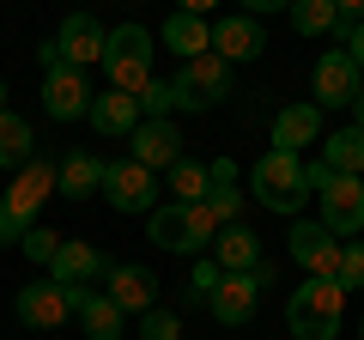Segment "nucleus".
I'll use <instances>...</instances> for the list:
<instances>
[{
    "label": "nucleus",
    "instance_id": "nucleus-1",
    "mask_svg": "<svg viewBox=\"0 0 364 340\" xmlns=\"http://www.w3.org/2000/svg\"><path fill=\"white\" fill-rule=\"evenodd\" d=\"M249 195H255L267 213H286V219H298V213H304V201L316 195V188H310V176H304V152L267 146V152L255 158V170H249Z\"/></svg>",
    "mask_w": 364,
    "mask_h": 340
},
{
    "label": "nucleus",
    "instance_id": "nucleus-2",
    "mask_svg": "<svg viewBox=\"0 0 364 340\" xmlns=\"http://www.w3.org/2000/svg\"><path fill=\"white\" fill-rule=\"evenodd\" d=\"M340 322H346V286H340V280L310 274V280L286 298V328H291V340H340Z\"/></svg>",
    "mask_w": 364,
    "mask_h": 340
},
{
    "label": "nucleus",
    "instance_id": "nucleus-3",
    "mask_svg": "<svg viewBox=\"0 0 364 340\" xmlns=\"http://www.w3.org/2000/svg\"><path fill=\"white\" fill-rule=\"evenodd\" d=\"M37 67H43V110H49L55 122H79V116H91V79H85V67H73L61 55V43H37Z\"/></svg>",
    "mask_w": 364,
    "mask_h": 340
},
{
    "label": "nucleus",
    "instance_id": "nucleus-4",
    "mask_svg": "<svg viewBox=\"0 0 364 340\" xmlns=\"http://www.w3.org/2000/svg\"><path fill=\"white\" fill-rule=\"evenodd\" d=\"M43 201H55V164L31 158L25 170H13V188L0 195V243H18L31 225H43Z\"/></svg>",
    "mask_w": 364,
    "mask_h": 340
},
{
    "label": "nucleus",
    "instance_id": "nucleus-5",
    "mask_svg": "<svg viewBox=\"0 0 364 340\" xmlns=\"http://www.w3.org/2000/svg\"><path fill=\"white\" fill-rule=\"evenodd\" d=\"M152 55H158V37H152L146 25H134V18H128V25L109 31L104 61H97V67L109 73V85H116V92H134V97H140V85L152 79Z\"/></svg>",
    "mask_w": 364,
    "mask_h": 340
},
{
    "label": "nucleus",
    "instance_id": "nucleus-6",
    "mask_svg": "<svg viewBox=\"0 0 364 340\" xmlns=\"http://www.w3.org/2000/svg\"><path fill=\"white\" fill-rule=\"evenodd\" d=\"M176 110H188V116H200V110H219L225 97H231V61L225 55H195V61H176Z\"/></svg>",
    "mask_w": 364,
    "mask_h": 340
},
{
    "label": "nucleus",
    "instance_id": "nucleus-7",
    "mask_svg": "<svg viewBox=\"0 0 364 340\" xmlns=\"http://www.w3.org/2000/svg\"><path fill=\"white\" fill-rule=\"evenodd\" d=\"M91 286H61V280H31V286L13 292V316L25 328H61L67 316H79Z\"/></svg>",
    "mask_w": 364,
    "mask_h": 340
},
{
    "label": "nucleus",
    "instance_id": "nucleus-8",
    "mask_svg": "<svg viewBox=\"0 0 364 340\" xmlns=\"http://www.w3.org/2000/svg\"><path fill=\"white\" fill-rule=\"evenodd\" d=\"M316 219H322L340 243L364 237V183L358 176H328V183L316 188Z\"/></svg>",
    "mask_w": 364,
    "mask_h": 340
},
{
    "label": "nucleus",
    "instance_id": "nucleus-9",
    "mask_svg": "<svg viewBox=\"0 0 364 340\" xmlns=\"http://www.w3.org/2000/svg\"><path fill=\"white\" fill-rule=\"evenodd\" d=\"M104 201L116 213H152L158 207V170L134 164V158H116V164H104Z\"/></svg>",
    "mask_w": 364,
    "mask_h": 340
},
{
    "label": "nucleus",
    "instance_id": "nucleus-10",
    "mask_svg": "<svg viewBox=\"0 0 364 340\" xmlns=\"http://www.w3.org/2000/svg\"><path fill=\"white\" fill-rule=\"evenodd\" d=\"M358 85H364L358 61H352L346 49H328L322 61H316V73H310V92H316L310 104H316V110H352Z\"/></svg>",
    "mask_w": 364,
    "mask_h": 340
},
{
    "label": "nucleus",
    "instance_id": "nucleus-11",
    "mask_svg": "<svg viewBox=\"0 0 364 340\" xmlns=\"http://www.w3.org/2000/svg\"><path fill=\"white\" fill-rule=\"evenodd\" d=\"M286 243H291V262H298L304 274H322V280L340 274V237L328 231L322 219H298Z\"/></svg>",
    "mask_w": 364,
    "mask_h": 340
},
{
    "label": "nucleus",
    "instance_id": "nucleus-12",
    "mask_svg": "<svg viewBox=\"0 0 364 340\" xmlns=\"http://www.w3.org/2000/svg\"><path fill=\"white\" fill-rule=\"evenodd\" d=\"M207 310H213V322H225V328L255 322V310H261V286H255V274H225L219 286L207 292Z\"/></svg>",
    "mask_w": 364,
    "mask_h": 340
},
{
    "label": "nucleus",
    "instance_id": "nucleus-13",
    "mask_svg": "<svg viewBox=\"0 0 364 340\" xmlns=\"http://www.w3.org/2000/svg\"><path fill=\"white\" fill-rule=\"evenodd\" d=\"M109 298H116L122 316H146L158 304V274L146 262H109Z\"/></svg>",
    "mask_w": 364,
    "mask_h": 340
},
{
    "label": "nucleus",
    "instance_id": "nucleus-14",
    "mask_svg": "<svg viewBox=\"0 0 364 340\" xmlns=\"http://www.w3.org/2000/svg\"><path fill=\"white\" fill-rule=\"evenodd\" d=\"M261 49H267V31H261V18H249V13H225V18H213V55H225L231 67L255 61Z\"/></svg>",
    "mask_w": 364,
    "mask_h": 340
},
{
    "label": "nucleus",
    "instance_id": "nucleus-15",
    "mask_svg": "<svg viewBox=\"0 0 364 340\" xmlns=\"http://www.w3.org/2000/svg\"><path fill=\"white\" fill-rule=\"evenodd\" d=\"M55 43H61V55H67L73 67H97V61H104V43H109V31L97 25V18H91L85 6H79V13H67V18H61Z\"/></svg>",
    "mask_w": 364,
    "mask_h": 340
},
{
    "label": "nucleus",
    "instance_id": "nucleus-16",
    "mask_svg": "<svg viewBox=\"0 0 364 340\" xmlns=\"http://www.w3.org/2000/svg\"><path fill=\"white\" fill-rule=\"evenodd\" d=\"M97 274H109L104 249H91L85 237H61V249H55V262H49V280H61V286H91Z\"/></svg>",
    "mask_w": 364,
    "mask_h": 340
},
{
    "label": "nucleus",
    "instance_id": "nucleus-17",
    "mask_svg": "<svg viewBox=\"0 0 364 340\" xmlns=\"http://www.w3.org/2000/svg\"><path fill=\"white\" fill-rule=\"evenodd\" d=\"M85 122L104 134V140H128L146 116H140V97H134V92H116V85H109V92L91 97V116H85Z\"/></svg>",
    "mask_w": 364,
    "mask_h": 340
},
{
    "label": "nucleus",
    "instance_id": "nucleus-18",
    "mask_svg": "<svg viewBox=\"0 0 364 340\" xmlns=\"http://www.w3.org/2000/svg\"><path fill=\"white\" fill-rule=\"evenodd\" d=\"M85 195H104V158H91L85 146L55 164V201H85Z\"/></svg>",
    "mask_w": 364,
    "mask_h": 340
},
{
    "label": "nucleus",
    "instance_id": "nucleus-19",
    "mask_svg": "<svg viewBox=\"0 0 364 340\" xmlns=\"http://www.w3.org/2000/svg\"><path fill=\"white\" fill-rule=\"evenodd\" d=\"M128 140H134V164H146V170H170V164L182 158V134H176V122H170V116H164V122L146 116Z\"/></svg>",
    "mask_w": 364,
    "mask_h": 340
},
{
    "label": "nucleus",
    "instance_id": "nucleus-20",
    "mask_svg": "<svg viewBox=\"0 0 364 340\" xmlns=\"http://www.w3.org/2000/svg\"><path fill=\"white\" fill-rule=\"evenodd\" d=\"M207 255L225 267V274H255V262H261V237L249 231L243 219H237V225H219V237H213Z\"/></svg>",
    "mask_w": 364,
    "mask_h": 340
},
{
    "label": "nucleus",
    "instance_id": "nucleus-21",
    "mask_svg": "<svg viewBox=\"0 0 364 340\" xmlns=\"http://www.w3.org/2000/svg\"><path fill=\"white\" fill-rule=\"evenodd\" d=\"M158 43H164L176 61H195V55L213 49V18H195V13H170L164 31H158Z\"/></svg>",
    "mask_w": 364,
    "mask_h": 340
},
{
    "label": "nucleus",
    "instance_id": "nucleus-22",
    "mask_svg": "<svg viewBox=\"0 0 364 340\" xmlns=\"http://www.w3.org/2000/svg\"><path fill=\"white\" fill-rule=\"evenodd\" d=\"M322 140V110L316 104H286L273 116V146H286V152H304V146Z\"/></svg>",
    "mask_w": 364,
    "mask_h": 340
},
{
    "label": "nucleus",
    "instance_id": "nucleus-23",
    "mask_svg": "<svg viewBox=\"0 0 364 340\" xmlns=\"http://www.w3.org/2000/svg\"><path fill=\"white\" fill-rule=\"evenodd\" d=\"M146 243H158L164 255H188V207L158 201V207L146 213Z\"/></svg>",
    "mask_w": 364,
    "mask_h": 340
},
{
    "label": "nucleus",
    "instance_id": "nucleus-24",
    "mask_svg": "<svg viewBox=\"0 0 364 340\" xmlns=\"http://www.w3.org/2000/svg\"><path fill=\"white\" fill-rule=\"evenodd\" d=\"M79 322H85V340H122L128 316L116 310V298H109V292H85V304H79Z\"/></svg>",
    "mask_w": 364,
    "mask_h": 340
},
{
    "label": "nucleus",
    "instance_id": "nucleus-25",
    "mask_svg": "<svg viewBox=\"0 0 364 340\" xmlns=\"http://www.w3.org/2000/svg\"><path fill=\"white\" fill-rule=\"evenodd\" d=\"M322 164L334 170V176H358V170H364V128H358V122H352V128H334V134H328Z\"/></svg>",
    "mask_w": 364,
    "mask_h": 340
},
{
    "label": "nucleus",
    "instance_id": "nucleus-26",
    "mask_svg": "<svg viewBox=\"0 0 364 340\" xmlns=\"http://www.w3.org/2000/svg\"><path fill=\"white\" fill-rule=\"evenodd\" d=\"M37 158V140H31V122L0 110V170H25Z\"/></svg>",
    "mask_w": 364,
    "mask_h": 340
},
{
    "label": "nucleus",
    "instance_id": "nucleus-27",
    "mask_svg": "<svg viewBox=\"0 0 364 340\" xmlns=\"http://www.w3.org/2000/svg\"><path fill=\"white\" fill-rule=\"evenodd\" d=\"M164 176H170V195H176V207H195V201H207V164H200V158L182 152L176 164L164 170Z\"/></svg>",
    "mask_w": 364,
    "mask_h": 340
},
{
    "label": "nucleus",
    "instance_id": "nucleus-28",
    "mask_svg": "<svg viewBox=\"0 0 364 340\" xmlns=\"http://www.w3.org/2000/svg\"><path fill=\"white\" fill-rule=\"evenodd\" d=\"M334 0H291V31L298 37H328L334 31Z\"/></svg>",
    "mask_w": 364,
    "mask_h": 340
},
{
    "label": "nucleus",
    "instance_id": "nucleus-29",
    "mask_svg": "<svg viewBox=\"0 0 364 340\" xmlns=\"http://www.w3.org/2000/svg\"><path fill=\"white\" fill-rule=\"evenodd\" d=\"M213 237H219V213H213L207 201H195V207H188V255H207Z\"/></svg>",
    "mask_w": 364,
    "mask_h": 340
},
{
    "label": "nucleus",
    "instance_id": "nucleus-30",
    "mask_svg": "<svg viewBox=\"0 0 364 340\" xmlns=\"http://www.w3.org/2000/svg\"><path fill=\"white\" fill-rule=\"evenodd\" d=\"M140 116H152V122L176 116V85H170V79H146L140 85Z\"/></svg>",
    "mask_w": 364,
    "mask_h": 340
},
{
    "label": "nucleus",
    "instance_id": "nucleus-31",
    "mask_svg": "<svg viewBox=\"0 0 364 340\" xmlns=\"http://www.w3.org/2000/svg\"><path fill=\"white\" fill-rule=\"evenodd\" d=\"M134 340H182V316H176V310H158V304H152V310L140 316V334H134Z\"/></svg>",
    "mask_w": 364,
    "mask_h": 340
},
{
    "label": "nucleus",
    "instance_id": "nucleus-32",
    "mask_svg": "<svg viewBox=\"0 0 364 340\" xmlns=\"http://www.w3.org/2000/svg\"><path fill=\"white\" fill-rule=\"evenodd\" d=\"M340 286L346 292H364V237H352V243H340Z\"/></svg>",
    "mask_w": 364,
    "mask_h": 340
},
{
    "label": "nucleus",
    "instance_id": "nucleus-33",
    "mask_svg": "<svg viewBox=\"0 0 364 340\" xmlns=\"http://www.w3.org/2000/svg\"><path fill=\"white\" fill-rule=\"evenodd\" d=\"M18 249H25V255H31L37 267H49V262H55V249H61V237H55L49 225H31V231L18 237Z\"/></svg>",
    "mask_w": 364,
    "mask_h": 340
},
{
    "label": "nucleus",
    "instance_id": "nucleus-34",
    "mask_svg": "<svg viewBox=\"0 0 364 340\" xmlns=\"http://www.w3.org/2000/svg\"><path fill=\"white\" fill-rule=\"evenodd\" d=\"M243 188H237V183H225V188H207V207L213 213H219V225H237V219H243Z\"/></svg>",
    "mask_w": 364,
    "mask_h": 340
},
{
    "label": "nucleus",
    "instance_id": "nucleus-35",
    "mask_svg": "<svg viewBox=\"0 0 364 340\" xmlns=\"http://www.w3.org/2000/svg\"><path fill=\"white\" fill-rule=\"evenodd\" d=\"M219 280H225V267L213 262V255H200V262H195V274H188V298H200V304H207V292L219 286Z\"/></svg>",
    "mask_w": 364,
    "mask_h": 340
},
{
    "label": "nucleus",
    "instance_id": "nucleus-36",
    "mask_svg": "<svg viewBox=\"0 0 364 340\" xmlns=\"http://www.w3.org/2000/svg\"><path fill=\"white\" fill-rule=\"evenodd\" d=\"M334 13H340V18H334V37H340V43H346V37H352V31H358V25H364V0H334Z\"/></svg>",
    "mask_w": 364,
    "mask_h": 340
},
{
    "label": "nucleus",
    "instance_id": "nucleus-37",
    "mask_svg": "<svg viewBox=\"0 0 364 340\" xmlns=\"http://www.w3.org/2000/svg\"><path fill=\"white\" fill-rule=\"evenodd\" d=\"M237 6H243L249 18H267V13H279V6L291 13V0H237Z\"/></svg>",
    "mask_w": 364,
    "mask_h": 340
},
{
    "label": "nucleus",
    "instance_id": "nucleus-38",
    "mask_svg": "<svg viewBox=\"0 0 364 340\" xmlns=\"http://www.w3.org/2000/svg\"><path fill=\"white\" fill-rule=\"evenodd\" d=\"M176 13H195V18H213V13H219V0H176Z\"/></svg>",
    "mask_w": 364,
    "mask_h": 340
},
{
    "label": "nucleus",
    "instance_id": "nucleus-39",
    "mask_svg": "<svg viewBox=\"0 0 364 340\" xmlns=\"http://www.w3.org/2000/svg\"><path fill=\"white\" fill-rule=\"evenodd\" d=\"M346 55H352V61H358V73H364V25L352 31V37H346Z\"/></svg>",
    "mask_w": 364,
    "mask_h": 340
},
{
    "label": "nucleus",
    "instance_id": "nucleus-40",
    "mask_svg": "<svg viewBox=\"0 0 364 340\" xmlns=\"http://www.w3.org/2000/svg\"><path fill=\"white\" fill-rule=\"evenodd\" d=\"M352 122L364 128V85H358V97H352Z\"/></svg>",
    "mask_w": 364,
    "mask_h": 340
},
{
    "label": "nucleus",
    "instance_id": "nucleus-41",
    "mask_svg": "<svg viewBox=\"0 0 364 340\" xmlns=\"http://www.w3.org/2000/svg\"><path fill=\"white\" fill-rule=\"evenodd\" d=\"M0 110H6V79H0Z\"/></svg>",
    "mask_w": 364,
    "mask_h": 340
},
{
    "label": "nucleus",
    "instance_id": "nucleus-42",
    "mask_svg": "<svg viewBox=\"0 0 364 340\" xmlns=\"http://www.w3.org/2000/svg\"><path fill=\"white\" fill-rule=\"evenodd\" d=\"M358 340H364V316H358Z\"/></svg>",
    "mask_w": 364,
    "mask_h": 340
}]
</instances>
